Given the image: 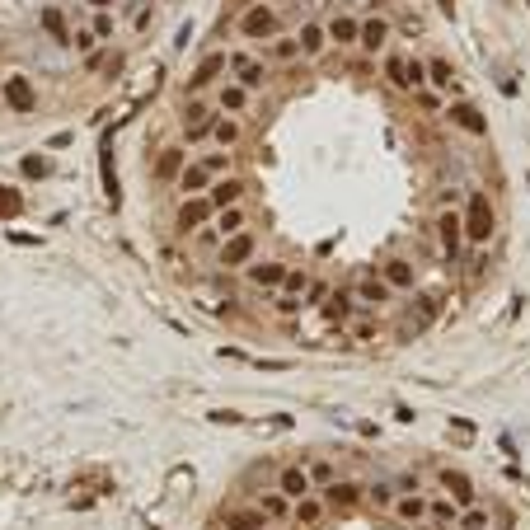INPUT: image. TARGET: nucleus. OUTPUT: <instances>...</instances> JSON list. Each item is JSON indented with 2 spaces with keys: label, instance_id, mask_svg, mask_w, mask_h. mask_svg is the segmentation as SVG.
Returning a JSON list of instances; mask_svg holds the SVG:
<instances>
[{
  "label": "nucleus",
  "instance_id": "nucleus-1",
  "mask_svg": "<svg viewBox=\"0 0 530 530\" xmlns=\"http://www.w3.org/2000/svg\"><path fill=\"white\" fill-rule=\"evenodd\" d=\"M235 29H240L244 43H259V47H263L268 38L287 34V24H282V10H277V5H268V0H254V5H244V10H240Z\"/></svg>",
  "mask_w": 530,
  "mask_h": 530
},
{
  "label": "nucleus",
  "instance_id": "nucleus-2",
  "mask_svg": "<svg viewBox=\"0 0 530 530\" xmlns=\"http://www.w3.org/2000/svg\"><path fill=\"white\" fill-rule=\"evenodd\" d=\"M226 71H231L235 85H244L249 94H263V90L272 85V66L259 57V52H249V47L226 52Z\"/></svg>",
  "mask_w": 530,
  "mask_h": 530
},
{
  "label": "nucleus",
  "instance_id": "nucleus-3",
  "mask_svg": "<svg viewBox=\"0 0 530 530\" xmlns=\"http://www.w3.org/2000/svg\"><path fill=\"white\" fill-rule=\"evenodd\" d=\"M216 103L211 94H198V99H183V123H179V142L183 146H202L211 142V127H216Z\"/></svg>",
  "mask_w": 530,
  "mask_h": 530
},
{
  "label": "nucleus",
  "instance_id": "nucleus-4",
  "mask_svg": "<svg viewBox=\"0 0 530 530\" xmlns=\"http://www.w3.org/2000/svg\"><path fill=\"white\" fill-rule=\"evenodd\" d=\"M348 291H352V300H357V310H367V315H371V310H389V305H395V291L385 287V277H380L376 268H361L357 282H352Z\"/></svg>",
  "mask_w": 530,
  "mask_h": 530
},
{
  "label": "nucleus",
  "instance_id": "nucleus-5",
  "mask_svg": "<svg viewBox=\"0 0 530 530\" xmlns=\"http://www.w3.org/2000/svg\"><path fill=\"white\" fill-rule=\"evenodd\" d=\"M231 71H226V52H207V57L192 66V75H188V85H183V99H198V94H211L221 80H226Z\"/></svg>",
  "mask_w": 530,
  "mask_h": 530
},
{
  "label": "nucleus",
  "instance_id": "nucleus-6",
  "mask_svg": "<svg viewBox=\"0 0 530 530\" xmlns=\"http://www.w3.org/2000/svg\"><path fill=\"white\" fill-rule=\"evenodd\" d=\"M319 497L329 502V516H348L357 507H367V484H357V479H333L329 488H319Z\"/></svg>",
  "mask_w": 530,
  "mask_h": 530
},
{
  "label": "nucleus",
  "instance_id": "nucleus-7",
  "mask_svg": "<svg viewBox=\"0 0 530 530\" xmlns=\"http://www.w3.org/2000/svg\"><path fill=\"white\" fill-rule=\"evenodd\" d=\"M254 259H259V235L254 231H240L216 249V268H226V272H244Z\"/></svg>",
  "mask_w": 530,
  "mask_h": 530
},
{
  "label": "nucleus",
  "instance_id": "nucleus-8",
  "mask_svg": "<svg viewBox=\"0 0 530 530\" xmlns=\"http://www.w3.org/2000/svg\"><path fill=\"white\" fill-rule=\"evenodd\" d=\"M389 43H395V24L389 15H367L357 29V52H367V57H385Z\"/></svg>",
  "mask_w": 530,
  "mask_h": 530
},
{
  "label": "nucleus",
  "instance_id": "nucleus-9",
  "mask_svg": "<svg viewBox=\"0 0 530 530\" xmlns=\"http://www.w3.org/2000/svg\"><path fill=\"white\" fill-rule=\"evenodd\" d=\"M432 231H437V244H441V254L446 259H460V249H465V216L456 207H441L432 216Z\"/></svg>",
  "mask_w": 530,
  "mask_h": 530
},
{
  "label": "nucleus",
  "instance_id": "nucleus-10",
  "mask_svg": "<svg viewBox=\"0 0 530 530\" xmlns=\"http://www.w3.org/2000/svg\"><path fill=\"white\" fill-rule=\"evenodd\" d=\"M465 216V244H488L493 240V207L484 192H469V211Z\"/></svg>",
  "mask_w": 530,
  "mask_h": 530
},
{
  "label": "nucleus",
  "instance_id": "nucleus-11",
  "mask_svg": "<svg viewBox=\"0 0 530 530\" xmlns=\"http://www.w3.org/2000/svg\"><path fill=\"white\" fill-rule=\"evenodd\" d=\"M423 66H427V90H432V94H441V99H465L460 71H456L451 62H446V57H437V52H432V57H427Z\"/></svg>",
  "mask_w": 530,
  "mask_h": 530
},
{
  "label": "nucleus",
  "instance_id": "nucleus-12",
  "mask_svg": "<svg viewBox=\"0 0 530 530\" xmlns=\"http://www.w3.org/2000/svg\"><path fill=\"white\" fill-rule=\"evenodd\" d=\"M272 488L282 493V497H291V502L310 497V493H315V484H310V469H305V460H287L282 469L272 474Z\"/></svg>",
  "mask_w": 530,
  "mask_h": 530
},
{
  "label": "nucleus",
  "instance_id": "nucleus-13",
  "mask_svg": "<svg viewBox=\"0 0 530 530\" xmlns=\"http://www.w3.org/2000/svg\"><path fill=\"white\" fill-rule=\"evenodd\" d=\"M211 103H216V113H226V118H249V108H254V94H249L244 85H235V80L226 75L221 85L211 90Z\"/></svg>",
  "mask_w": 530,
  "mask_h": 530
},
{
  "label": "nucleus",
  "instance_id": "nucleus-14",
  "mask_svg": "<svg viewBox=\"0 0 530 530\" xmlns=\"http://www.w3.org/2000/svg\"><path fill=\"white\" fill-rule=\"evenodd\" d=\"M287 268L291 263H282V259H254V263H249L240 277H244V282L249 287H254V291H282V277H287Z\"/></svg>",
  "mask_w": 530,
  "mask_h": 530
},
{
  "label": "nucleus",
  "instance_id": "nucleus-15",
  "mask_svg": "<svg viewBox=\"0 0 530 530\" xmlns=\"http://www.w3.org/2000/svg\"><path fill=\"white\" fill-rule=\"evenodd\" d=\"M211 202L207 198H179V207H174V235H192V231H202V226H211Z\"/></svg>",
  "mask_w": 530,
  "mask_h": 530
},
{
  "label": "nucleus",
  "instance_id": "nucleus-16",
  "mask_svg": "<svg viewBox=\"0 0 530 530\" xmlns=\"http://www.w3.org/2000/svg\"><path fill=\"white\" fill-rule=\"evenodd\" d=\"M441 118L451 123V127H460L465 136H488V118L474 108L469 99H446V108H441Z\"/></svg>",
  "mask_w": 530,
  "mask_h": 530
},
{
  "label": "nucleus",
  "instance_id": "nucleus-17",
  "mask_svg": "<svg viewBox=\"0 0 530 530\" xmlns=\"http://www.w3.org/2000/svg\"><path fill=\"white\" fill-rule=\"evenodd\" d=\"M376 272L385 277V287L395 291V296H404V291H413V287H417V263H413V259H404V254L380 259V268H376Z\"/></svg>",
  "mask_w": 530,
  "mask_h": 530
},
{
  "label": "nucleus",
  "instance_id": "nucleus-18",
  "mask_svg": "<svg viewBox=\"0 0 530 530\" xmlns=\"http://www.w3.org/2000/svg\"><path fill=\"white\" fill-rule=\"evenodd\" d=\"M437 488H441L446 497H451V502H460V512L479 502V488H474V479H469L465 469H451V465H446V469L437 474Z\"/></svg>",
  "mask_w": 530,
  "mask_h": 530
},
{
  "label": "nucleus",
  "instance_id": "nucleus-19",
  "mask_svg": "<svg viewBox=\"0 0 530 530\" xmlns=\"http://www.w3.org/2000/svg\"><path fill=\"white\" fill-rule=\"evenodd\" d=\"M389 516H395L399 525H427V493H423V488L399 493L395 507H389Z\"/></svg>",
  "mask_w": 530,
  "mask_h": 530
},
{
  "label": "nucleus",
  "instance_id": "nucleus-20",
  "mask_svg": "<svg viewBox=\"0 0 530 530\" xmlns=\"http://www.w3.org/2000/svg\"><path fill=\"white\" fill-rule=\"evenodd\" d=\"M259 57H263L268 66H296V62H300V43H296V34L287 29V34L268 38V43L259 47Z\"/></svg>",
  "mask_w": 530,
  "mask_h": 530
},
{
  "label": "nucleus",
  "instance_id": "nucleus-21",
  "mask_svg": "<svg viewBox=\"0 0 530 530\" xmlns=\"http://www.w3.org/2000/svg\"><path fill=\"white\" fill-rule=\"evenodd\" d=\"M244 192H249V183L240 174H226V179H216L207 188V202H211V211H226V207H240L244 202Z\"/></svg>",
  "mask_w": 530,
  "mask_h": 530
},
{
  "label": "nucleus",
  "instance_id": "nucleus-22",
  "mask_svg": "<svg viewBox=\"0 0 530 530\" xmlns=\"http://www.w3.org/2000/svg\"><path fill=\"white\" fill-rule=\"evenodd\" d=\"M324 521H329V502H324L319 493L291 502V525H296V530H319Z\"/></svg>",
  "mask_w": 530,
  "mask_h": 530
},
{
  "label": "nucleus",
  "instance_id": "nucleus-23",
  "mask_svg": "<svg viewBox=\"0 0 530 530\" xmlns=\"http://www.w3.org/2000/svg\"><path fill=\"white\" fill-rule=\"evenodd\" d=\"M296 43H300V62H319L329 52V34H324V19H305L296 29Z\"/></svg>",
  "mask_w": 530,
  "mask_h": 530
},
{
  "label": "nucleus",
  "instance_id": "nucleus-24",
  "mask_svg": "<svg viewBox=\"0 0 530 530\" xmlns=\"http://www.w3.org/2000/svg\"><path fill=\"white\" fill-rule=\"evenodd\" d=\"M0 94H5V103L15 108V113H34V108H38V90L29 85V75L0 80Z\"/></svg>",
  "mask_w": 530,
  "mask_h": 530
},
{
  "label": "nucleus",
  "instance_id": "nucleus-25",
  "mask_svg": "<svg viewBox=\"0 0 530 530\" xmlns=\"http://www.w3.org/2000/svg\"><path fill=\"white\" fill-rule=\"evenodd\" d=\"M357 29H361V15H352V10H339L333 19H324L329 47H357Z\"/></svg>",
  "mask_w": 530,
  "mask_h": 530
},
{
  "label": "nucleus",
  "instance_id": "nucleus-26",
  "mask_svg": "<svg viewBox=\"0 0 530 530\" xmlns=\"http://www.w3.org/2000/svg\"><path fill=\"white\" fill-rule=\"evenodd\" d=\"M244 136H249V123H244V118H226V113H221L216 127H211V146L235 155V151L244 146Z\"/></svg>",
  "mask_w": 530,
  "mask_h": 530
},
{
  "label": "nucleus",
  "instance_id": "nucleus-27",
  "mask_svg": "<svg viewBox=\"0 0 530 530\" xmlns=\"http://www.w3.org/2000/svg\"><path fill=\"white\" fill-rule=\"evenodd\" d=\"M216 179L202 170V160L198 155H192L188 164H183V174L174 179V188H179V198H207V188H211Z\"/></svg>",
  "mask_w": 530,
  "mask_h": 530
},
{
  "label": "nucleus",
  "instance_id": "nucleus-28",
  "mask_svg": "<svg viewBox=\"0 0 530 530\" xmlns=\"http://www.w3.org/2000/svg\"><path fill=\"white\" fill-rule=\"evenodd\" d=\"M188 160H192V155H188V146H183V142H174V146H164V151L155 155V170H151V174H155L160 183H174V179L183 174V164H188Z\"/></svg>",
  "mask_w": 530,
  "mask_h": 530
},
{
  "label": "nucleus",
  "instance_id": "nucleus-29",
  "mask_svg": "<svg viewBox=\"0 0 530 530\" xmlns=\"http://www.w3.org/2000/svg\"><path fill=\"white\" fill-rule=\"evenodd\" d=\"M427 525H437V530H456V525H460V502H451L441 488L427 493Z\"/></svg>",
  "mask_w": 530,
  "mask_h": 530
},
{
  "label": "nucleus",
  "instance_id": "nucleus-30",
  "mask_svg": "<svg viewBox=\"0 0 530 530\" xmlns=\"http://www.w3.org/2000/svg\"><path fill=\"white\" fill-rule=\"evenodd\" d=\"M254 507L272 521V525H287L291 521V497H282L277 488H263V493H254Z\"/></svg>",
  "mask_w": 530,
  "mask_h": 530
},
{
  "label": "nucleus",
  "instance_id": "nucleus-31",
  "mask_svg": "<svg viewBox=\"0 0 530 530\" xmlns=\"http://www.w3.org/2000/svg\"><path fill=\"white\" fill-rule=\"evenodd\" d=\"M221 521H226V530H268L272 525L254 502H244V507H226V516H221Z\"/></svg>",
  "mask_w": 530,
  "mask_h": 530
},
{
  "label": "nucleus",
  "instance_id": "nucleus-32",
  "mask_svg": "<svg viewBox=\"0 0 530 530\" xmlns=\"http://www.w3.org/2000/svg\"><path fill=\"white\" fill-rule=\"evenodd\" d=\"M211 231L221 235V244H226L231 235H240V231H249V211H244V202H240V207H226V211H216V216H211Z\"/></svg>",
  "mask_w": 530,
  "mask_h": 530
},
{
  "label": "nucleus",
  "instance_id": "nucleus-33",
  "mask_svg": "<svg viewBox=\"0 0 530 530\" xmlns=\"http://www.w3.org/2000/svg\"><path fill=\"white\" fill-rule=\"evenodd\" d=\"M357 315V300H352V291L348 287H339L329 300H324V319H333V324H348Z\"/></svg>",
  "mask_w": 530,
  "mask_h": 530
},
{
  "label": "nucleus",
  "instance_id": "nucleus-34",
  "mask_svg": "<svg viewBox=\"0 0 530 530\" xmlns=\"http://www.w3.org/2000/svg\"><path fill=\"white\" fill-rule=\"evenodd\" d=\"M385 80L389 90L408 94V52H385Z\"/></svg>",
  "mask_w": 530,
  "mask_h": 530
},
{
  "label": "nucleus",
  "instance_id": "nucleus-35",
  "mask_svg": "<svg viewBox=\"0 0 530 530\" xmlns=\"http://www.w3.org/2000/svg\"><path fill=\"white\" fill-rule=\"evenodd\" d=\"M395 497H399L395 479H376V484H367V507H371V512H389V507H395Z\"/></svg>",
  "mask_w": 530,
  "mask_h": 530
},
{
  "label": "nucleus",
  "instance_id": "nucleus-36",
  "mask_svg": "<svg viewBox=\"0 0 530 530\" xmlns=\"http://www.w3.org/2000/svg\"><path fill=\"white\" fill-rule=\"evenodd\" d=\"M38 24L52 34V43H62V47H71V29H66V15L57 10V5H43V15H38Z\"/></svg>",
  "mask_w": 530,
  "mask_h": 530
},
{
  "label": "nucleus",
  "instance_id": "nucleus-37",
  "mask_svg": "<svg viewBox=\"0 0 530 530\" xmlns=\"http://www.w3.org/2000/svg\"><path fill=\"white\" fill-rule=\"evenodd\" d=\"M123 10H132V34H151L155 29V0H127Z\"/></svg>",
  "mask_w": 530,
  "mask_h": 530
},
{
  "label": "nucleus",
  "instance_id": "nucleus-38",
  "mask_svg": "<svg viewBox=\"0 0 530 530\" xmlns=\"http://www.w3.org/2000/svg\"><path fill=\"white\" fill-rule=\"evenodd\" d=\"M305 469H310V484H315V493H319V488H329L333 479H339V465H333L329 456H310V460H305Z\"/></svg>",
  "mask_w": 530,
  "mask_h": 530
},
{
  "label": "nucleus",
  "instance_id": "nucleus-39",
  "mask_svg": "<svg viewBox=\"0 0 530 530\" xmlns=\"http://www.w3.org/2000/svg\"><path fill=\"white\" fill-rule=\"evenodd\" d=\"M103 43L94 38V29H90V24H75V29H71V52H75V57H94V52H99Z\"/></svg>",
  "mask_w": 530,
  "mask_h": 530
},
{
  "label": "nucleus",
  "instance_id": "nucleus-40",
  "mask_svg": "<svg viewBox=\"0 0 530 530\" xmlns=\"http://www.w3.org/2000/svg\"><path fill=\"white\" fill-rule=\"evenodd\" d=\"M343 329H348V339H352V343H376V339H380V324H376V319H367V310L352 315Z\"/></svg>",
  "mask_w": 530,
  "mask_h": 530
},
{
  "label": "nucleus",
  "instance_id": "nucleus-41",
  "mask_svg": "<svg viewBox=\"0 0 530 530\" xmlns=\"http://www.w3.org/2000/svg\"><path fill=\"white\" fill-rule=\"evenodd\" d=\"M90 29L99 43H113L118 38V10H90Z\"/></svg>",
  "mask_w": 530,
  "mask_h": 530
},
{
  "label": "nucleus",
  "instance_id": "nucleus-42",
  "mask_svg": "<svg viewBox=\"0 0 530 530\" xmlns=\"http://www.w3.org/2000/svg\"><path fill=\"white\" fill-rule=\"evenodd\" d=\"M198 160H202V170H207L211 179L235 174V155H231V151H207V155H198Z\"/></svg>",
  "mask_w": 530,
  "mask_h": 530
},
{
  "label": "nucleus",
  "instance_id": "nucleus-43",
  "mask_svg": "<svg viewBox=\"0 0 530 530\" xmlns=\"http://www.w3.org/2000/svg\"><path fill=\"white\" fill-rule=\"evenodd\" d=\"M333 296V287L324 282V277H310V287H305V296H300V305L305 310H324V300Z\"/></svg>",
  "mask_w": 530,
  "mask_h": 530
},
{
  "label": "nucleus",
  "instance_id": "nucleus-44",
  "mask_svg": "<svg viewBox=\"0 0 530 530\" xmlns=\"http://www.w3.org/2000/svg\"><path fill=\"white\" fill-rule=\"evenodd\" d=\"M456 530H493V516H488V507H479V502H474V507H465Z\"/></svg>",
  "mask_w": 530,
  "mask_h": 530
},
{
  "label": "nucleus",
  "instance_id": "nucleus-45",
  "mask_svg": "<svg viewBox=\"0 0 530 530\" xmlns=\"http://www.w3.org/2000/svg\"><path fill=\"white\" fill-rule=\"evenodd\" d=\"M300 310H305L300 296H287V291H277V296H272V315H277V319H296Z\"/></svg>",
  "mask_w": 530,
  "mask_h": 530
},
{
  "label": "nucleus",
  "instance_id": "nucleus-46",
  "mask_svg": "<svg viewBox=\"0 0 530 530\" xmlns=\"http://www.w3.org/2000/svg\"><path fill=\"white\" fill-rule=\"evenodd\" d=\"M192 249H198V254H202V259H207V254L216 259V249H221V235H216L211 226H202V231H192Z\"/></svg>",
  "mask_w": 530,
  "mask_h": 530
},
{
  "label": "nucleus",
  "instance_id": "nucleus-47",
  "mask_svg": "<svg viewBox=\"0 0 530 530\" xmlns=\"http://www.w3.org/2000/svg\"><path fill=\"white\" fill-rule=\"evenodd\" d=\"M305 287H310V272H305V268H287L282 291H287V296H305Z\"/></svg>",
  "mask_w": 530,
  "mask_h": 530
},
{
  "label": "nucleus",
  "instance_id": "nucleus-48",
  "mask_svg": "<svg viewBox=\"0 0 530 530\" xmlns=\"http://www.w3.org/2000/svg\"><path fill=\"white\" fill-rule=\"evenodd\" d=\"M417 90H427V66H423V57H408V94H417Z\"/></svg>",
  "mask_w": 530,
  "mask_h": 530
},
{
  "label": "nucleus",
  "instance_id": "nucleus-49",
  "mask_svg": "<svg viewBox=\"0 0 530 530\" xmlns=\"http://www.w3.org/2000/svg\"><path fill=\"white\" fill-rule=\"evenodd\" d=\"M47 170H52V164L43 155H24V174H29V179H47Z\"/></svg>",
  "mask_w": 530,
  "mask_h": 530
},
{
  "label": "nucleus",
  "instance_id": "nucleus-50",
  "mask_svg": "<svg viewBox=\"0 0 530 530\" xmlns=\"http://www.w3.org/2000/svg\"><path fill=\"white\" fill-rule=\"evenodd\" d=\"M0 211H5V216H15V211H19V198H15V188H0Z\"/></svg>",
  "mask_w": 530,
  "mask_h": 530
},
{
  "label": "nucleus",
  "instance_id": "nucleus-51",
  "mask_svg": "<svg viewBox=\"0 0 530 530\" xmlns=\"http://www.w3.org/2000/svg\"><path fill=\"white\" fill-rule=\"evenodd\" d=\"M211 423H226V427H235V423H240V413H235V408H216V413H211Z\"/></svg>",
  "mask_w": 530,
  "mask_h": 530
},
{
  "label": "nucleus",
  "instance_id": "nucleus-52",
  "mask_svg": "<svg viewBox=\"0 0 530 530\" xmlns=\"http://www.w3.org/2000/svg\"><path fill=\"white\" fill-rule=\"evenodd\" d=\"M80 5H90V10H118L123 0H80Z\"/></svg>",
  "mask_w": 530,
  "mask_h": 530
},
{
  "label": "nucleus",
  "instance_id": "nucleus-53",
  "mask_svg": "<svg viewBox=\"0 0 530 530\" xmlns=\"http://www.w3.org/2000/svg\"><path fill=\"white\" fill-rule=\"evenodd\" d=\"M348 5H357V0H339V10H348Z\"/></svg>",
  "mask_w": 530,
  "mask_h": 530
},
{
  "label": "nucleus",
  "instance_id": "nucleus-54",
  "mask_svg": "<svg viewBox=\"0 0 530 530\" xmlns=\"http://www.w3.org/2000/svg\"><path fill=\"white\" fill-rule=\"evenodd\" d=\"M268 5H291V0H268Z\"/></svg>",
  "mask_w": 530,
  "mask_h": 530
},
{
  "label": "nucleus",
  "instance_id": "nucleus-55",
  "mask_svg": "<svg viewBox=\"0 0 530 530\" xmlns=\"http://www.w3.org/2000/svg\"><path fill=\"white\" fill-rule=\"evenodd\" d=\"M268 530H282V525H268Z\"/></svg>",
  "mask_w": 530,
  "mask_h": 530
}]
</instances>
